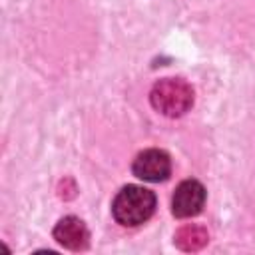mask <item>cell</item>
I'll list each match as a JSON object with an SVG mask.
<instances>
[{
    "mask_svg": "<svg viewBox=\"0 0 255 255\" xmlns=\"http://www.w3.org/2000/svg\"><path fill=\"white\" fill-rule=\"evenodd\" d=\"M131 171L135 177L143 179V181H165L171 173V159L163 149H143L135 155L133 163H131Z\"/></svg>",
    "mask_w": 255,
    "mask_h": 255,
    "instance_id": "cell-3",
    "label": "cell"
},
{
    "mask_svg": "<svg viewBox=\"0 0 255 255\" xmlns=\"http://www.w3.org/2000/svg\"><path fill=\"white\" fill-rule=\"evenodd\" d=\"M54 239L70 251H84L90 245V231H88L86 223L80 217L68 215V217H62L56 223Z\"/></svg>",
    "mask_w": 255,
    "mask_h": 255,
    "instance_id": "cell-5",
    "label": "cell"
},
{
    "mask_svg": "<svg viewBox=\"0 0 255 255\" xmlns=\"http://www.w3.org/2000/svg\"><path fill=\"white\" fill-rule=\"evenodd\" d=\"M209 241V235H207V229L203 225H197V223H189V225H183L175 231L173 235V243L181 249V251H199L201 247H205Z\"/></svg>",
    "mask_w": 255,
    "mask_h": 255,
    "instance_id": "cell-6",
    "label": "cell"
},
{
    "mask_svg": "<svg viewBox=\"0 0 255 255\" xmlns=\"http://www.w3.org/2000/svg\"><path fill=\"white\" fill-rule=\"evenodd\" d=\"M155 211L153 191L141 185H126L118 191L112 203V215L120 225L137 227L145 223Z\"/></svg>",
    "mask_w": 255,
    "mask_h": 255,
    "instance_id": "cell-1",
    "label": "cell"
},
{
    "mask_svg": "<svg viewBox=\"0 0 255 255\" xmlns=\"http://www.w3.org/2000/svg\"><path fill=\"white\" fill-rule=\"evenodd\" d=\"M205 205V187L197 179H185L175 187L171 197V213L177 219L197 215Z\"/></svg>",
    "mask_w": 255,
    "mask_h": 255,
    "instance_id": "cell-4",
    "label": "cell"
},
{
    "mask_svg": "<svg viewBox=\"0 0 255 255\" xmlns=\"http://www.w3.org/2000/svg\"><path fill=\"white\" fill-rule=\"evenodd\" d=\"M149 102L159 114L167 118H179L193 106V90L185 80L165 78L153 84Z\"/></svg>",
    "mask_w": 255,
    "mask_h": 255,
    "instance_id": "cell-2",
    "label": "cell"
}]
</instances>
